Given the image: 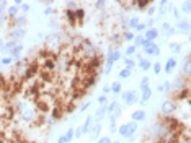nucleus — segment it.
Listing matches in <instances>:
<instances>
[{"mask_svg":"<svg viewBox=\"0 0 191 143\" xmlns=\"http://www.w3.org/2000/svg\"><path fill=\"white\" fill-rule=\"evenodd\" d=\"M25 36H26V30H25V28H17V30H13V31H7L5 38H7V41L18 42L20 39H23Z\"/></svg>","mask_w":191,"mask_h":143,"instance_id":"obj_1","label":"nucleus"},{"mask_svg":"<svg viewBox=\"0 0 191 143\" xmlns=\"http://www.w3.org/2000/svg\"><path fill=\"white\" fill-rule=\"evenodd\" d=\"M121 96H123V99H124L126 106H134V104L139 103V95H137V91H123Z\"/></svg>","mask_w":191,"mask_h":143,"instance_id":"obj_2","label":"nucleus"},{"mask_svg":"<svg viewBox=\"0 0 191 143\" xmlns=\"http://www.w3.org/2000/svg\"><path fill=\"white\" fill-rule=\"evenodd\" d=\"M176 109H178V106H176L175 103H172L170 99H167V101H164L160 106V114H164V116H172Z\"/></svg>","mask_w":191,"mask_h":143,"instance_id":"obj_3","label":"nucleus"},{"mask_svg":"<svg viewBox=\"0 0 191 143\" xmlns=\"http://www.w3.org/2000/svg\"><path fill=\"white\" fill-rule=\"evenodd\" d=\"M142 36H144L145 41H149V42H155V41H157V38L160 36V31L157 30V28H149V30L144 31Z\"/></svg>","mask_w":191,"mask_h":143,"instance_id":"obj_4","label":"nucleus"},{"mask_svg":"<svg viewBox=\"0 0 191 143\" xmlns=\"http://www.w3.org/2000/svg\"><path fill=\"white\" fill-rule=\"evenodd\" d=\"M142 51H144L145 55H155V57L160 55V47H159L157 42H149V44L142 49Z\"/></svg>","mask_w":191,"mask_h":143,"instance_id":"obj_5","label":"nucleus"},{"mask_svg":"<svg viewBox=\"0 0 191 143\" xmlns=\"http://www.w3.org/2000/svg\"><path fill=\"white\" fill-rule=\"evenodd\" d=\"M90 138L91 140H98V137H100V133H101V122H96V124H93L91 125V128H90Z\"/></svg>","mask_w":191,"mask_h":143,"instance_id":"obj_6","label":"nucleus"},{"mask_svg":"<svg viewBox=\"0 0 191 143\" xmlns=\"http://www.w3.org/2000/svg\"><path fill=\"white\" fill-rule=\"evenodd\" d=\"M152 3H154L152 0H137V2H134V8L139 12H145Z\"/></svg>","mask_w":191,"mask_h":143,"instance_id":"obj_7","label":"nucleus"},{"mask_svg":"<svg viewBox=\"0 0 191 143\" xmlns=\"http://www.w3.org/2000/svg\"><path fill=\"white\" fill-rule=\"evenodd\" d=\"M91 125H93V116H87V119H85V122L82 124V133L83 135H87L88 132H90V128H91Z\"/></svg>","mask_w":191,"mask_h":143,"instance_id":"obj_8","label":"nucleus"},{"mask_svg":"<svg viewBox=\"0 0 191 143\" xmlns=\"http://www.w3.org/2000/svg\"><path fill=\"white\" fill-rule=\"evenodd\" d=\"M131 119H132V122H142V120L145 119V111H144V109L134 111V112L131 114Z\"/></svg>","mask_w":191,"mask_h":143,"instance_id":"obj_9","label":"nucleus"},{"mask_svg":"<svg viewBox=\"0 0 191 143\" xmlns=\"http://www.w3.org/2000/svg\"><path fill=\"white\" fill-rule=\"evenodd\" d=\"M164 68V72L165 73H172V72L176 68V59H167V63H165V67H162Z\"/></svg>","mask_w":191,"mask_h":143,"instance_id":"obj_10","label":"nucleus"},{"mask_svg":"<svg viewBox=\"0 0 191 143\" xmlns=\"http://www.w3.org/2000/svg\"><path fill=\"white\" fill-rule=\"evenodd\" d=\"M18 12H20L18 7L10 5V7H7V10H5V16L7 18H17L18 16Z\"/></svg>","mask_w":191,"mask_h":143,"instance_id":"obj_11","label":"nucleus"},{"mask_svg":"<svg viewBox=\"0 0 191 143\" xmlns=\"http://www.w3.org/2000/svg\"><path fill=\"white\" fill-rule=\"evenodd\" d=\"M132 42H134V46H136V47H142V49L149 44V41L144 39L142 34H136V36H134V41H132Z\"/></svg>","mask_w":191,"mask_h":143,"instance_id":"obj_12","label":"nucleus"},{"mask_svg":"<svg viewBox=\"0 0 191 143\" xmlns=\"http://www.w3.org/2000/svg\"><path fill=\"white\" fill-rule=\"evenodd\" d=\"M136 65H137L140 70H142V72H147V70H150V67H152V62L149 60V59H144V57H142V59H140V60L136 63Z\"/></svg>","mask_w":191,"mask_h":143,"instance_id":"obj_13","label":"nucleus"},{"mask_svg":"<svg viewBox=\"0 0 191 143\" xmlns=\"http://www.w3.org/2000/svg\"><path fill=\"white\" fill-rule=\"evenodd\" d=\"M110 88H111V93L113 95H121L123 93V85H121V81H113L111 85H110Z\"/></svg>","mask_w":191,"mask_h":143,"instance_id":"obj_14","label":"nucleus"},{"mask_svg":"<svg viewBox=\"0 0 191 143\" xmlns=\"http://www.w3.org/2000/svg\"><path fill=\"white\" fill-rule=\"evenodd\" d=\"M178 31L180 33H185V34L189 33V21L188 20H180L178 21Z\"/></svg>","mask_w":191,"mask_h":143,"instance_id":"obj_15","label":"nucleus"},{"mask_svg":"<svg viewBox=\"0 0 191 143\" xmlns=\"http://www.w3.org/2000/svg\"><path fill=\"white\" fill-rule=\"evenodd\" d=\"M23 49H25V46H21V44H17V47H15V49H13V51H12V54H10V55L13 57V59H15V62L21 59V52H23Z\"/></svg>","mask_w":191,"mask_h":143,"instance_id":"obj_16","label":"nucleus"},{"mask_svg":"<svg viewBox=\"0 0 191 143\" xmlns=\"http://www.w3.org/2000/svg\"><path fill=\"white\" fill-rule=\"evenodd\" d=\"M75 20L79 23V28L83 25V20H85V10L83 8H75Z\"/></svg>","mask_w":191,"mask_h":143,"instance_id":"obj_17","label":"nucleus"},{"mask_svg":"<svg viewBox=\"0 0 191 143\" xmlns=\"http://www.w3.org/2000/svg\"><path fill=\"white\" fill-rule=\"evenodd\" d=\"M0 62H2V67H12L13 63H15V59H13L12 55H3L2 59H0Z\"/></svg>","mask_w":191,"mask_h":143,"instance_id":"obj_18","label":"nucleus"},{"mask_svg":"<svg viewBox=\"0 0 191 143\" xmlns=\"http://www.w3.org/2000/svg\"><path fill=\"white\" fill-rule=\"evenodd\" d=\"M167 12H172V7H170V3L167 2V0H162V2H160L159 13H160V15H165Z\"/></svg>","mask_w":191,"mask_h":143,"instance_id":"obj_19","label":"nucleus"},{"mask_svg":"<svg viewBox=\"0 0 191 143\" xmlns=\"http://www.w3.org/2000/svg\"><path fill=\"white\" fill-rule=\"evenodd\" d=\"M118 133L121 135L123 138H127L129 137V127H127V124H121L118 127Z\"/></svg>","mask_w":191,"mask_h":143,"instance_id":"obj_20","label":"nucleus"},{"mask_svg":"<svg viewBox=\"0 0 191 143\" xmlns=\"http://www.w3.org/2000/svg\"><path fill=\"white\" fill-rule=\"evenodd\" d=\"M15 23H17V28H25L28 25V18L25 15H18L15 18Z\"/></svg>","mask_w":191,"mask_h":143,"instance_id":"obj_21","label":"nucleus"},{"mask_svg":"<svg viewBox=\"0 0 191 143\" xmlns=\"http://www.w3.org/2000/svg\"><path fill=\"white\" fill-rule=\"evenodd\" d=\"M139 23H140L139 16H131V18H129V21H127V30L132 31V30H134V28H136Z\"/></svg>","mask_w":191,"mask_h":143,"instance_id":"obj_22","label":"nucleus"},{"mask_svg":"<svg viewBox=\"0 0 191 143\" xmlns=\"http://www.w3.org/2000/svg\"><path fill=\"white\" fill-rule=\"evenodd\" d=\"M124 68H127V70H134V68H136V60H134V59H131V57H126V59H124Z\"/></svg>","mask_w":191,"mask_h":143,"instance_id":"obj_23","label":"nucleus"},{"mask_svg":"<svg viewBox=\"0 0 191 143\" xmlns=\"http://www.w3.org/2000/svg\"><path fill=\"white\" fill-rule=\"evenodd\" d=\"M140 93H142V95H140V98H142L140 101H142V103H149V99L152 98V90H150V88H147V90L140 91Z\"/></svg>","mask_w":191,"mask_h":143,"instance_id":"obj_24","label":"nucleus"},{"mask_svg":"<svg viewBox=\"0 0 191 143\" xmlns=\"http://www.w3.org/2000/svg\"><path fill=\"white\" fill-rule=\"evenodd\" d=\"M189 55L185 57V63H183V72H181V75H185V76H189Z\"/></svg>","mask_w":191,"mask_h":143,"instance_id":"obj_25","label":"nucleus"},{"mask_svg":"<svg viewBox=\"0 0 191 143\" xmlns=\"http://www.w3.org/2000/svg\"><path fill=\"white\" fill-rule=\"evenodd\" d=\"M127 127H129V137H127V138L131 140L134 137V133L137 132V122H132V120H131V122L127 124Z\"/></svg>","mask_w":191,"mask_h":143,"instance_id":"obj_26","label":"nucleus"},{"mask_svg":"<svg viewBox=\"0 0 191 143\" xmlns=\"http://www.w3.org/2000/svg\"><path fill=\"white\" fill-rule=\"evenodd\" d=\"M62 138H64V141H66V143H70V141H72V140H74V128H69V130L62 135Z\"/></svg>","mask_w":191,"mask_h":143,"instance_id":"obj_27","label":"nucleus"},{"mask_svg":"<svg viewBox=\"0 0 191 143\" xmlns=\"http://www.w3.org/2000/svg\"><path fill=\"white\" fill-rule=\"evenodd\" d=\"M121 36H123V41L129 42V41H134V36H136V34H134L132 31H129V30H126V31L121 33Z\"/></svg>","mask_w":191,"mask_h":143,"instance_id":"obj_28","label":"nucleus"},{"mask_svg":"<svg viewBox=\"0 0 191 143\" xmlns=\"http://www.w3.org/2000/svg\"><path fill=\"white\" fill-rule=\"evenodd\" d=\"M170 51H172L173 54H180L181 52V44L180 42H172V44H170Z\"/></svg>","mask_w":191,"mask_h":143,"instance_id":"obj_29","label":"nucleus"},{"mask_svg":"<svg viewBox=\"0 0 191 143\" xmlns=\"http://www.w3.org/2000/svg\"><path fill=\"white\" fill-rule=\"evenodd\" d=\"M131 73H132L131 70H127V68H123V70H121V72H119V73H118V76H119V80H126V78H129V76H131Z\"/></svg>","mask_w":191,"mask_h":143,"instance_id":"obj_30","label":"nucleus"},{"mask_svg":"<svg viewBox=\"0 0 191 143\" xmlns=\"http://www.w3.org/2000/svg\"><path fill=\"white\" fill-rule=\"evenodd\" d=\"M149 83H150V78H149V76H144L142 80H140V85H139V88H140V91H144V90H147V88H149Z\"/></svg>","mask_w":191,"mask_h":143,"instance_id":"obj_31","label":"nucleus"},{"mask_svg":"<svg viewBox=\"0 0 191 143\" xmlns=\"http://www.w3.org/2000/svg\"><path fill=\"white\" fill-rule=\"evenodd\" d=\"M136 52H137V47L136 46H127L126 47V57H132Z\"/></svg>","mask_w":191,"mask_h":143,"instance_id":"obj_32","label":"nucleus"},{"mask_svg":"<svg viewBox=\"0 0 191 143\" xmlns=\"http://www.w3.org/2000/svg\"><path fill=\"white\" fill-rule=\"evenodd\" d=\"M145 30H147V26H145V23H142V21H140V23L134 28V31H137V34H144Z\"/></svg>","mask_w":191,"mask_h":143,"instance_id":"obj_33","label":"nucleus"},{"mask_svg":"<svg viewBox=\"0 0 191 143\" xmlns=\"http://www.w3.org/2000/svg\"><path fill=\"white\" fill-rule=\"evenodd\" d=\"M145 12H147V15L152 18V15H155V12H157V7H155V3H152V5L149 7V8H147Z\"/></svg>","mask_w":191,"mask_h":143,"instance_id":"obj_34","label":"nucleus"},{"mask_svg":"<svg viewBox=\"0 0 191 143\" xmlns=\"http://www.w3.org/2000/svg\"><path fill=\"white\" fill-rule=\"evenodd\" d=\"M30 8H31L30 3H26V2H23V3H21V7H20V10L23 12V15H25V16H26V13L30 12Z\"/></svg>","mask_w":191,"mask_h":143,"instance_id":"obj_35","label":"nucleus"},{"mask_svg":"<svg viewBox=\"0 0 191 143\" xmlns=\"http://www.w3.org/2000/svg\"><path fill=\"white\" fill-rule=\"evenodd\" d=\"M150 68H154V73H155V75H159L160 72H162V63H159V62H155V63H154V65H152Z\"/></svg>","mask_w":191,"mask_h":143,"instance_id":"obj_36","label":"nucleus"},{"mask_svg":"<svg viewBox=\"0 0 191 143\" xmlns=\"http://www.w3.org/2000/svg\"><path fill=\"white\" fill-rule=\"evenodd\" d=\"M96 101H98V104H100V106H106V104H108V96H105V95H101L100 98L96 99Z\"/></svg>","mask_w":191,"mask_h":143,"instance_id":"obj_37","label":"nucleus"},{"mask_svg":"<svg viewBox=\"0 0 191 143\" xmlns=\"http://www.w3.org/2000/svg\"><path fill=\"white\" fill-rule=\"evenodd\" d=\"M119 59H121V52H119V49H115V51H113V60L118 62Z\"/></svg>","mask_w":191,"mask_h":143,"instance_id":"obj_38","label":"nucleus"},{"mask_svg":"<svg viewBox=\"0 0 191 143\" xmlns=\"http://www.w3.org/2000/svg\"><path fill=\"white\" fill-rule=\"evenodd\" d=\"M54 13H56V10L52 8V7H46L44 8V15L46 16H51V15H54Z\"/></svg>","mask_w":191,"mask_h":143,"instance_id":"obj_39","label":"nucleus"},{"mask_svg":"<svg viewBox=\"0 0 191 143\" xmlns=\"http://www.w3.org/2000/svg\"><path fill=\"white\" fill-rule=\"evenodd\" d=\"M82 128L80 127H77V128H74V138H80L82 137Z\"/></svg>","mask_w":191,"mask_h":143,"instance_id":"obj_40","label":"nucleus"},{"mask_svg":"<svg viewBox=\"0 0 191 143\" xmlns=\"http://www.w3.org/2000/svg\"><path fill=\"white\" fill-rule=\"evenodd\" d=\"M110 132H111V133L118 132V125H116V122H110Z\"/></svg>","mask_w":191,"mask_h":143,"instance_id":"obj_41","label":"nucleus"},{"mask_svg":"<svg viewBox=\"0 0 191 143\" xmlns=\"http://www.w3.org/2000/svg\"><path fill=\"white\" fill-rule=\"evenodd\" d=\"M96 143H111V138L110 137H101V138H98Z\"/></svg>","mask_w":191,"mask_h":143,"instance_id":"obj_42","label":"nucleus"},{"mask_svg":"<svg viewBox=\"0 0 191 143\" xmlns=\"http://www.w3.org/2000/svg\"><path fill=\"white\" fill-rule=\"evenodd\" d=\"M95 5H96V8H98V10H105L106 2H103V0H101V2H95Z\"/></svg>","mask_w":191,"mask_h":143,"instance_id":"obj_43","label":"nucleus"},{"mask_svg":"<svg viewBox=\"0 0 191 143\" xmlns=\"http://www.w3.org/2000/svg\"><path fill=\"white\" fill-rule=\"evenodd\" d=\"M110 93H111V88H110V85H105V86H103V95H105V96H108Z\"/></svg>","mask_w":191,"mask_h":143,"instance_id":"obj_44","label":"nucleus"},{"mask_svg":"<svg viewBox=\"0 0 191 143\" xmlns=\"http://www.w3.org/2000/svg\"><path fill=\"white\" fill-rule=\"evenodd\" d=\"M172 13H173V16L180 21V10L178 8H172Z\"/></svg>","mask_w":191,"mask_h":143,"instance_id":"obj_45","label":"nucleus"},{"mask_svg":"<svg viewBox=\"0 0 191 143\" xmlns=\"http://www.w3.org/2000/svg\"><path fill=\"white\" fill-rule=\"evenodd\" d=\"M3 83H5V76H3V73H0V96H2V86H3Z\"/></svg>","mask_w":191,"mask_h":143,"instance_id":"obj_46","label":"nucleus"},{"mask_svg":"<svg viewBox=\"0 0 191 143\" xmlns=\"http://www.w3.org/2000/svg\"><path fill=\"white\" fill-rule=\"evenodd\" d=\"M88 107H90V101H88V103H83V104H82V107H80V111H79V112H85V111H87V109H88Z\"/></svg>","mask_w":191,"mask_h":143,"instance_id":"obj_47","label":"nucleus"},{"mask_svg":"<svg viewBox=\"0 0 191 143\" xmlns=\"http://www.w3.org/2000/svg\"><path fill=\"white\" fill-rule=\"evenodd\" d=\"M111 68H113L111 65H105V72H103V73H105V75H110V73H111Z\"/></svg>","mask_w":191,"mask_h":143,"instance_id":"obj_48","label":"nucleus"},{"mask_svg":"<svg viewBox=\"0 0 191 143\" xmlns=\"http://www.w3.org/2000/svg\"><path fill=\"white\" fill-rule=\"evenodd\" d=\"M189 3H185V7H183V12H185V13H189Z\"/></svg>","mask_w":191,"mask_h":143,"instance_id":"obj_49","label":"nucleus"},{"mask_svg":"<svg viewBox=\"0 0 191 143\" xmlns=\"http://www.w3.org/2000/svg\"><path fill=\"white\" fill-rule=\"evenodd\" d=\"M157 91H160V93L164 91V83H162V85H159V86H157Z\"/></svg>","mask_w":191,"mask_h":143,"instance_id":"obj_50","label":"nucleus"},{"mask_svg":"<svg viewBox=\"0 0 191 143\" xmlns=\"http://www.w3.org/2000/svg\"><path fill=\"white\" fill-rule=\"evenodd\" d=\"M3 44H5V41H3V39H0V51L3 49Z\"/></svg>","mask_w":191,"mask_h":143,"instance_id":"obj_51","label":"nucleus"},{"mask_svg":"<svg viewBox=\"0 0 191 143\" xmlns=\"http://www.w3.org/2000/svg\"><path fill=\"white\" fill-rule=\"evenodd\" d=\"M57 143H66V141H64V138H62V137H61V138H59V140H57Z\"/></svg>","mask_w":191,"mask_h":143,"instance_id":"obj_52","label":"nucleus"},{"mask_svg":"<svg viewBox=\"0 0 191 143\" xmlns=\"http://www.w3.org/2000/svg\"><path fill=\"white\" fill-rule=\"evenodd\" d=\"M111 143H121V141H111Z\"/></svg>","mask_w":191,"mask_h":143,"instance_id":"obj_53","label":"nucleus"},{"mask_svg":"<svg viewBox=\"0 0 191 143\" xmlns=\"http://www.w3.org/2000/svg\"><path fill=\"white\" fill-rule=\"evenodd\" d=\"M0 59H2V57H0ZM0 67H2V62H0Z\"/></svg>","mask_w":191,"mask_h":143,"instance_id":"obj_54","label":"nucleus"},{"mask_svg":"<svg viewBox=\"0 0 191 143\" xmlns=\"http://www.w3.org/2000/svg\"><path fill=\"white\" fill-rule=\"evenodd\" d=\"M34 143H38V141H34Z\"/></svg>","mask_w":191,"mask_h":143,"instance_id":"obj_55","label":"nucleus"}]
</instances>
